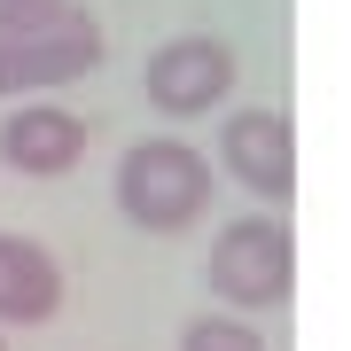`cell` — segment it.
<instances>
[{"instance_id":"obj_4","label":"cell","mask_w":351,"mask_h":351,"mask_svg":"<svg viewBox=\"0 0 351 351\" xmlns=\"http://www.w3.org/2000/svg\"><path fill=\"white\" fill-rule=\"evenodd\" d=\"M234 94V47L211 32H180L149 55V101L164 117H203Z\"/></svg>"},{"instance_id":"obj_8","label":"cell","mask_w":351,"mask_h":351,"mask_svg":"<svg viewBox=\"0 0 351 351\" xmlns=\"http://www.w3.org/2000/svg\"><path fill=\"white\" fill-rule=\"evenodd\" d=\"M180 351H265V336L250 320H226V313H203L180 328Z\"/></svg>"},{"instance_id":"obj_1","label":"cell","mask_w":351,"mask_h":351,"mask_svg":"<svg viewBox=\"0 0 351 351\" xmlns=\"http://www.w3.org/2000/svg\"><path fill=\"white\" fill-rule=\"evenodd\" d=\"M117 211L141 234H180L211 211V156L188 141H141L117 164Z\"/></svg>"},{"instance_id":"obj_3","label":"cell","mask_w":351,"mask_h":351,"mask_svg":"<svg viewBox=\"0 0 351 351\" xmlns=\"http://www.w3.org/2000/svg\"><path fill=\"white\" fill-rule=\"evenodd\" d=\"M101 55H110V39L78 8H63L55 24H32V32H0V94L78 86L86 71H101Z\"/></svg>"},{"instance_id":"obj_10","label":"cell","mask_w":351,"mask_h":351,"mask_svg":"<svg viewBox=\"0 0 351 351\" xmlns=\"http://www.w3.org/2000/svg\"><path fill=\"white\" fill-rule=\"evenodd\" d=\"M0 351H8V343H0Z\"/></svg>"},{"instance_id":"obj_2","label":"cell","mask_w":351,"mask_h":351,"mask_svg":"<svg viewBox=\"0 0 351 351\" xmlns=\"http://www.w3.org/2000/svg\"><path fill=\"white\" fill-rule=\"evenodd\" d=\"M219 304L234 313H281L289 289H297V242H289L281 219H242L211 242V265H203Z\"/></svg>"},{"instance_id":"obj_5","label":"cell","mask_w":351,"mask_h":351,"mask_svg":"<svg viewBox=\"0 0 351 351\" xmlns=\"http://www.w3.org/2000/svg\"><path fill=\"white\" fill-rule=\"evenodd\" d=\"M219 164L250 195L289 203L297 195V125H289V110H234L219 125Z\"/></svg>"},{"instance_id":"obj_9","label":"cell","mask_w":351,"mask_h":351,"mask_svg":"<svg viewBox=\"0 0 351 351\" xmlns=\"http://www.w3.org/2000/svg\"><path fill=\"white\" fill-rule=\"evenodd\" d=\"M71 0H0V32H32V24H55Z\"/></svg>"},{"instance_id":"obj_6","label":"cell","mask_w":351,"mask_h":351,"mask_svg":"<svg viewBox=\"0 0 351 351\" xmlns=\"http://www.w3.org/2000/svg\"><path fill=\"white\" fill-rule=\"evenodd\" d=\"M78 156H86V125H78V110H63V101H24V110L0 117V164H16V172L63 180Z\"/></svg>"},{"instance_id":"obj_7","label":"cell","mask_w":351,"mask_h":351,"mask_svg":"<svg viewBox=\"0 0 351 351\" xmlns=\"http://www.w3.org/2000/svg\"><path fill=\"white\" fill-rule=\"evenodd\" d=\"M55 304H63V265L24 234H0V320L39 328L55 320Z\"/></svg>"}]
</instances>
